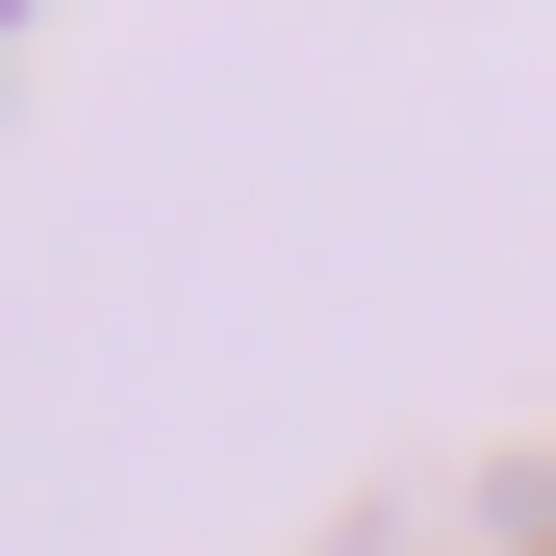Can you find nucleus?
Instances as JSON below:
<instances>
[]
</instances>
